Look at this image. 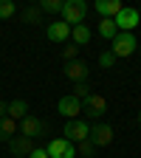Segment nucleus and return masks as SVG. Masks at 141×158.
<instances>
[{
  "instance_id": "10",
  "label": "nucleus",
  "mask_w": 141,
  "mask_h": 158,
  "mask_svg": "<svg viewBox=\"0 0 141 158\" xmlns=\"http://www.w3.org/2000/svg\"><path fill=\"white\" fill-rule=\"evenodd\" d=\"M45 150H48L51 158H73L76 155V150H73V144L68 141V138H54Z\"/></svg>"
},
{
  "instance_id": "5",
  "label": "nucleus",
  "mask_w": 141,
  "mask_h": 158,
  "mask_svg": "<svg viewBox=\"0 0 141 158\" xmlns=\"http://www.w3.org/2000/svg\"><path fill=\"white\" fill-rule=\"evenodd\" d=\"M82 107H85V113L96 122V118H102V116L107 113V99H105L102 93H90L85 102H82Z\"/></svg>"
},
{
  "instance_id": "19",
  "label": "nucleus",
  "mask_w": 141,
  "mask_h": 158,
  "mask_svg": "<svg viewBox=\"0 0 141 158\" xmlns=\"http://www.w3.org/2000/svg\"><path fill=\"white\" fill-rule=\"evenodd\" d=\"M39 11H45V14H59V11H62V0H43V3H39Z\"/></svg>"
},
{
  "instance_id": "27",
  "label": "nucleus",
  "mask_w": 141,
  "mask_h": 158,
  "mask_svg": "<svg viewBox=\"0 0 141 158\" xmlns=\"http://www.w3.org/2000/svg\"><path fill=\"white\" fill-rule=\"evenodd\" d=\"M138 124H141V113H138Z\"/></svg>"
},
{
  "instance_id": "4",
  "label": "nucleus",
  "mask_w": 141,
  "mask_h": 158,
  "mask_svg": "<svg viewBox=\"0 0 141 158\" xmlns=\"http://www.w3.org/2000/svg\"><path fill=\"white\" fill-rule=\"evenodd\" d=\"M135 45H138V43H135V37H133V34L118 31L116 40H113V48H110V51H113V56L118 59V56H130V54H135Z\"/></svg>"
},
{
  "instance_id": "28",
  "label": "nucleus",
  "mask_w": 141,
  "mask_h": 158,
  "mask_svg": "<svg viewBox=\"0 0 141 158\" xmlns=\"http://www.w3.org/2000/svg\"><path fill=\"white\" fill-rule=\"evenodd\" d=\"M14 158H17V155H14Z\"/></svg>"
},
{
  "instance_id": "25",
  "label": "nucleus",
  "mask_w": 141,
  "mask_h": 158,
  "mask_svg": "<svg viewBox=\"0 0 141 158\" xmlns=\"http://www.w3.org/2000/svg\"><path fill=\"white\" fill-rule=\"evenodd\" d=\"M28 158H51V155H48V150H45V147H37Z\"/></svg>"
},
{
  "instance_id": "17",
  "label": "nucleus",
  "mask_w": 141,
  "mask_h": 158,
  "mask_svg": "<svg viewBox=\"0 0 141 158\" xmlns=\"http://www.w3.org/2000/svg\"><path fill=\"white\" fill-rule=\"evenodd\" d=\"M99 34H102L105 40H116L118 28H116V23H113L110 17H102V20H99Z\"/></svg>"
},
{
  "instance_id": "24",
  "label": "nucleus",
  "mask_w": 141,
  "mask_h": 158,
  "mask_svg": "<svg viewBox=\"0 0 141 158\" xmlns=\"http://www.w3.org/2000/svg\"><path fill=\"white\" fill-rule=\"evenodd\" d=\"M76 54H79V48H76V45H65V48H62V59H65V62H73Z\"/></svg>"
},
{
  "instance_id": "2",
  "label": "nucleus",
  "mask_w": 141,
  "mask_h": 158,
  "mask_svg": "<svg viewBox=\"0 0 141 158\" xmlns=\"http://www.w3.org/2000/svg\"><path fill=\"white\" fill-rule=\"evenodd\" d=\"M45 133H48V124L43 122V118L31 116V113L20 122V135H26V138H39V135H45Z\"/></svg>"
},
{
  "instance_id": "12",
  "label": "nucleus",
  "mask_w": 141,
  "mask_h": 158,
  "mask_svg": "<svg viewBox=\"0 0 141 158\" xmlns=\"http://www.w3.org/2000/svg\"><path fill=\"white\" fill-rule=\"evenodd\" d=\"M45 37L51 40V43H68V37H71V26L68 23H48V28H45Z\"/></svg>"
},
{
  "instance_id": "14",
  "label": "nucleus",
  "mask_w": 141,
  "mask_h": 158,
  "mask_svg": "<svg viewBox=\"0 0 141 158\" xmlns=\"http://www.w3.org/2000/svg\"><path fill=\"white\" fill-rule=\"evenodd\" d=\"M6 116L14 118V122L20 124V122L28 116V102H26V99H14V102H9V113H6Z\"/></svg>"
},
{
  "instance_id": "15",
  "label": "nucleus",
  "mask_w": 141,
  "mask_h": 158,
  "mask_svg": "<svg viewBox=\"0 0 141 158\" xmlns=\"http://www.w3.org/2000/svg\"><path fill=\"white\" fill-rule=\"evenodd\" d=\"M17 133H20V124L14 122V118H9V116L0 118V141H11Z\"/></svg>"
},
{
  "instance_id": "22",
  "label": "nucleus",
  "mask_w": 141,
  "mask_h": 158,
  "mask_svg": "<svg viewBox=\"0 0 141 158\" xmlns=\"http://www.w3.org/2000/svg\"><path fill=\"white\" fill-rule=\"evenodd\" d=\"M93 141H90V138H85V141H79V155H82V158H90L93 155Z\"/></svg>"
},
{
  "instance_id": "18",
  "label": "nucleus",
  "mask_w": 141,
  "mask_h": 158,
  "mask_svg": "<svg viewBox=\"0 0 141 158\" xmlns=\"http://www.w3.org/2000/svg\"><path fill=\"white\" fill-rule=\"evenodd\" d=\"M23 23H28V26H37V23H43V11H39V6L23 9Z\"/></svg>"
},
{
  "instance_id": "8",
  "label": "nucleus",
  "mask_w": 141,
  "mask_h": 158,
  "mask_svg": "<svg viewBox=\"0 0 141 158\" xmlns=\"http://www.w3.org/2000/svg\"><path fill=\"white\" fill-rule=\"evenodd\" d=\"M65 135H68V141H85V138H90V124L82 122V118L68 122L65 124Z\"/></svg>"
},
{
  "instance_id": "23",
  "label": "nucleus",
  "mask_w": 141,
  "mask_h": 158,
  "mask_svg": "<svg viewBox=\"0 0 141 158\" xmlns=\"http://www.w3.org/2000/svg\"><path fill=\"white\" fill-rule=\"evenodd\" d=\"M113 62H116L113 51H102V54H99V65H102V68H110Z\"/></svg>"
},
{
  "instance_id": "13",
  "label": "nucleus",
  "mask_w": 141,
  "mask_h": 158,
  "mask_svg": "<svg viewBox=\"0 0 141 158\" xmlns=\"http://www.w3.org/2000/svg\"><path fill=\"white\" fill-rule=\"evenodd\" d=\"M93 9L102 14V17H110V20H113L118 11L124 9V3H122V0H96V3H93Z\"/></svg>"
},
{
  "instance_id": "16",
  "label": "nucleus",
  "mask_w": 141,
  "mask_h": 158,
  "mask_svg": "<svg viewBox=\"0 0 141 158\" xmlns=\"http://www.w3.org/2000/svg\"><path fill=\"white\" fill-rule=\"evenodd\" d=\"M71 37H73L76 48H79V45H88V43H90V28H88L85 23H82V26H73V28H71Z\"/></svg>"
},
{
  "instance_id": "9",
  "label": "nucleus",
  "mask_w": 141,
  "mask_h": 158,
  "mask_svg": "<svg viewBox=\"0 0 141 158\" xmlns=\"http://www.w3.org/2000/svg\"><path fill=\"white\" fill-rule=\"evenodd\" d=\"M9 147H11V152L17 155V158H28L34 150H37V144H34V138H26V135H14L11 141H9Z\"/></svg>"
},
{
  "instance_id": "3",
  "label": "nucleus",
  "mask_w": 141,
  "mask_h": 158,
  "mask_svg": "<svg viewBox=\"0 0 141 158\" xmlns=\"http://www.w3.org/2000/svg\"><path fill=\"white\" fill-rule=\"evenodd\" d=\"M113 23H116V28H118V31H127V34H133V28L141 23V14H138L135 9L124 6L122 11H118V14L113 17Z\"/></svg>"
},
{
  "instance_id": "21",
  "label": "nucleus",
  "mask_w": 141,
  "mask_h": 158,
  "mask_svg": "<svg viewBox=\"0 0 141 158\" xmlns=\"http://www.w3.org/2000/svg\"><path fill=\"white\" fill-rule=\"evenodd\" d=\"M14 11H17V6L11 3V0H0V20L14 17Z\"/></svg>"
},
{
  "instance_id": "20",
  "label": "nucleus",
  "mask_w": 141,
  "mask_h": 158,
  "mask_svg": "<svg viewBox=\"0 0 141 158\" xmlns=\"http://www.w3.org/2000/svg\"><path fill=\"white\" fill-rule=\"evenodd\" d=\"M71 96H73V99H79V102H85V99L90 96V85H88V82H76Z\"/></svg>"
},
{
  "instance_id": "11",
  "label": "nucleus",
  "mask_w": 141,
  "mask_h": 158,
  "mask_svg": "<svg viewBox=\"0 0 141 158\" xmlns=\"http://www.w3.org/2000/svg\"><path fill=\"white\" fill-rule=\"evenodd\" d=\"M90 141H93V147H107V144H113V127L110 124H93L90 127Z\"/></svg>"
},
{
  "instance_id": "6",
  "label": "nucleus",
  "mask_w": 141,
  "mask_h": 158,
  "mask_svg": "<svg viewBox=\"0 0 141 158\" xmlns=\"http://www.w3.org/2000/svg\"><path fill=\"white\" fill-rule=\"evenodd\" d=\"M56 110L62 113V116L68 118V122H76V116L82 113V102H79V99H73V96L68 93V96H62V99H59Z\"/></svg>"
},
{
  "instance_id": "7",
  "label": "nucleus",
  "mask_w": 141,
  "mask_h": 158,
  "mask_svg": "<svg viewBox=\"0 0 141 158\" xmlns=\"http://www.w3.org/2000/svg\"><path fill=\"white\" fill-rule=\"evenodd\" d=\"M65 76L71 79V82H88V76H90V65L82 62V59H73V62L65 65Z\"/></svg>"
},
{
  "instance_id": "1",
  "label": "nucleus",
  "mask_w": 141,
  "mask_h": 158,
  "mask_svg": "<svg viewBox=\"0 0 141 158\" xmlns=\"http://www.w3.org/2000/svg\"><path fill=\"white\" fill-rule=\"evenodd\" d=\"M59 14H62V23H68L71 28L73 26H82V20L88 14V3H85V0H65Z\"/></svg>"
},
{
  "instance_id": "26",
  "label": "nucleus",
  "mask_w": 141,
  "mask_h": 158,
  "mask_svg": "<svg viewBox=\"0 0 141 158\" xmlns=\"http://www.w3.org/2000/svg\"><path fill=\"white\" fill-rule=\"evenodd\" d=\"M6 113H9V102H0V118H3Z\"/></svg>"
}]
</instances>
